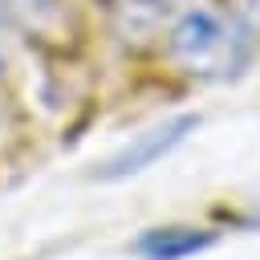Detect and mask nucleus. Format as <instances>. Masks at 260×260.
<instances>
[{
    "label": "nucleus",
    "instance_id": "2",
    "mask_svg": "<svg viewBox=\"0 0 260 260\" xmlns=\"http://www.w3.org/2000/svg\"><path fill=\"white\" fill-rule=\"evenodd\" d=\"M199 126V118L195 114H175V118H167V122H154V126H146L142 134H134L118 154H110L106 162H102V171H98V179H106V183H114V179H130V175H142L146 167H154L158 158H167L191 130Z\"/></svg>",
    "mask_w": 260,
    "mask_h": 260
},
{
    "label": "nucleus",
    "instance_id": "1",
    "mask_svg": "<svg viewBox=\"0 0 260 260\" xmlns=\"http://www.w3.org/2000/svg\"><path fill=\"white\" fill-rule=\"evenodd\" d=\"M240 45L244 37H236V28L211 12V8H191L179 16V24L171 28V53L187 73L199 77H223L240 65Z\"/></svg>",
    "mask_w": 260,
    "mask_h": 260
},
{
    "label": "nucleus",
    "instance_id": "4",
    "mask_svg": "<svg viewBox=\"0 0 260 260\" xmlns=\"http://www.w3.org/2000/svg\"><path fill=\"white\" fill-rule=\"evenodd\" d=\"M12 8H24V12H32V8H45L49 0H8Z\"/></svg>",
    "mask_w": 260,
    "mask_h": 260
},
{
    "label": "nucleus",
    "instance_id": "3",
    "mask_svg": "<svg viewBox=\"0 0 260 260\" xmlns=\"http://www.w3.org/2000/svg\"><path fill=\"white\" fill-rule=\"evenodd\" d=\"M211 244H215V232L207 228H150L142 232L134 252L142 260H187V256L207 252Z\"/></svg>",
    "mask_w": 260,
    "mask_h": 260
}]
</instances>
